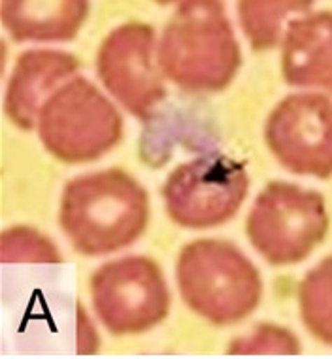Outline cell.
<instances>
[{"mask_svg": "<svg viewBox=\"0 0 332 359\" xmlns=\"http://www.w3.org/2000/svg\"><path fill=\"white\" fill-rule=\"evenodd\" d=\"M149 219L146 189L123 170H100L72 180L62 193L59 222L70 244L83 255L127 248Z\"/></svg>", "mask_w": 332, "mask_h": 359, "instance_id": "6da1fadb", "label": "cell"}, {"mask_svg": "<svg viewBox=\"0 0 332 359\" xmlns=\"http://www.w3.org/2000/svg\"><path fill=\"white\" fill-rule=\"evenodd\" d=\"M157 62L160 72L185 91L225 89L240 69L242 53L221 2L179 4L162 31Z\"/></svg>", "mask_w": 332, "mask_h": 359, "instance_id": "7a4b0ae2", "label": "cell"}, {"mask_svg": "<svg viewBox=\"0 0 332 359\" xmlns=\"http://www.w3.org/2000/svg\"><path fill=\"white\" fill-rule=\"evenodd\" d=\"M176 278L181 297L198 316L225 325L240 322L261 301V274L240 250L202 238L179 252Z\"/></svg>", "mask_w": 332, "mask_h": 359, "instance_id": "3957f363", "label": "cell"}, {"mask_svg": "<svg viewBox=\"0 0 332 359\" xmlns=\"http://www.w3.org/2000/svg\"><path fill=\"white\" fill-rule=\"evenodd\" d=\"M38 135L53 157L68 165L99 159L123 138V118L85 78L59 87L38 114Z\"/></svg>", "mask_w": 332, "mask_h": 359, "instance_id": "277c9868", "label": "cell"}, {"mask_svg": "<svg viewBox=\"0 0 332 359\" xmlns=\"http://www.w3.org/2000/svg\"><path fill=\"white\" fill-rule=\"evenodd\" d=\"M247 238L272 265L306 259L328 231V214L319 193L293 184L266 186L247 216Z\"/></svg>", "mask_w": 332, "mask_h": 359, "instance_id": "5b68a950", "label": "cell"}, {"mask_svg": "<svg viewBox=\"0 0 332 359\" xmlns=\"http://www.w3.org/2000/svg\"><path fill=\"white\" fill-rule=\"evenodd\" d=\"M246 167L227 155H202L179 165L165 187L168 216L185 229H209L227 223L246 201Z\"/></svg>", "mask_w": 332, "mask_h": 359, "instance_id": "8992f818", "label": "cell"}, {"mask_svg": "<svg viewBox=\"0 0 332 359\" xmlns=\"http://www.w3.org/2000/svg\"><path fill=\"white\" fill-rule=\"evenodd\" d=\"M92 304L113 334H136L165 320L168 285L155 261L140 255L100 266L91 280Z\"/></svg>", "mask_w": 332, "mask_h": 359, "instance_id": "52a82bcc", "label": "cell"}, {"mask_svg": "<svg viewBox=\"0 0 332 359\" xmlns=\"http://www.w3.org/2000/svg\"><path fill=\"white\" fill-rule=\"evenodd\" d=\"M266 146L283 168L302 176H332V100L319 93L289 95L270 111Z\"/></svg>", "mask_w": 332, "mask_h": 359, "instance_id": "ba28073f", "label": "cell"}, {"mask_svg": "<svg viewBox=\"0 0 332 359\" xmlns=\"http://www.w3.org/2000/svg\"><path fill=\"white\" fill-rule=\"evenodd\" d=\"M155 31L146 23H125L100 43L97 72L102 86L127 110L149 119L166 97L165 83L155 69Z\"/></svg>", "mask_w": 332, "mask_h": 359, "instance_id": "9c48e42d", "label": "cell"}, {"mask_svg": "<svg viewBox=\"0 0 332 359\" xmlns=\"http://www.w3.org/2000/svg\"><path fill=\"white\" fill-rule=\"evenodd\" d=\"M78 67V59L64 51L34 50L19 57L6 89V114L12 123L32 129L46 100Z\"/></svg>", "mask_w": 332, "mask_h": 359, "instance_id": "30bf717a", "label": "cell"}, {"mask_svg": "<svg viewBox=\"0 0 332 359\" xmlns=\"http://www.w3.org/2000/svg\"><path fill=\"white\" fill-rule=\"evenodd\" d=\"M282 72L289 86L332 93L331 10L291 21L282 43Z\"/></svg>", "mask_w": 332, "mask_h": 359, "instance_id": "8fae6325", "label": "cell"}, {"mask_svg": "<svg viewBox=\"0 0 332 359\" xmlns=\"http://www.w3.org/2000/svg\"><path fill=\"white\" fill-rule=\"evenodd\" d=\"M89 15L81 0H4L0 18L18 42H64L80 32Z\"/></svg>", "mask_w": 332, "mask_h": 359, "instance_id": "7c38bea8", "label": "cell"}, {"mask_svg": "<svg viewBox=\"0 0 332 359\" xmlns=\"http://www.w3.org/2000/svg\"><path fill=\"white\" fill-rule=\"evenodd\" d=\"M312 2H277V0H246L238 4L242 29L253 50H270L282 38L283 21L291 13L306 12Z\"/></svg>", "mask_w": 332, "mask_h": 359, "instance_id": "4fadbf2b", "label": "cell"}, {"mask_svg": "<svg viewBox=\"0 0 332 359\" xmlns=\"http://www.w3.org/2000/svg\"><path fill=\"white\" fill-rule=\"evenodd\" d=\"M300 318L307 331L332 344V257L306 274L300 284Z\"/></svg>", "mask_w": 332, "mask_h": 359, "instance_id": "5bb4252c", "label": "cell"}, {"mask_svg": "<svg viewBox=\"0 0 332 359\" xmlns=\"http://www.w3.org/2000/svg\"><path fill=\"white\" fill-rule=\"evenodd\" d=\"M2 263H59L61 254L53 242L34 229L18 225L0 236Z\"/></svg>", "mask_w": 332, "mask_h": 359, "instance_id": "9a60e30c", "label": "cell"}, {"mask_svg": "<svg viewBox=\"0 0 332 359\" xmlns=\"http://www.w3.org/2000/svg\"><path fill=\"white\" fill-rule=\"evenodd\" d=\"M298 352V339L291 331L277 325H258L228 346L230 355H293Z\"/></svg>", "mask_w": 332, "mask_h": 359, "instance_id": "2e32d148", "label": "cell"}, {"mask_svg": "<svg viewBox=\"0 0 332 359\" xmlns=\"http://www.w3.org/2000/svg\"><path fill=\"white\" fill-rule=\"evenodd\" d=\"M99 334L92 327L91 320L85 314L83 306L78 309V352L95 353L99 350Z\"/></svg>", "mask_w": 332, "mask_h": 359, "instance_id": "e0dca14e", "label": "cell"}]
</instances>
